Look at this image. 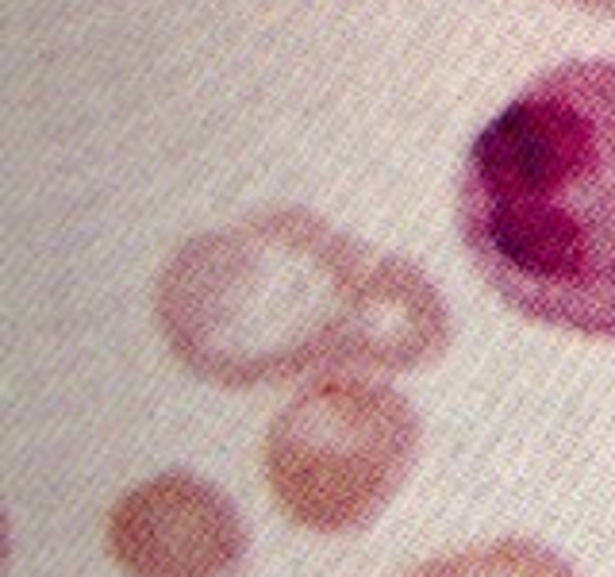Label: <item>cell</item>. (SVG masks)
Masks as SVG:
<instances>
[{
	"instance_id": "6da1fadb",
	"label": "cell",
	"mask_w": 615,
	"mask_h": 577,
	"mask_svg": "<svg viewBox=\"0 0 615 577\" xmlns=\"http://www.w3.org/2000/svg\"><path fill=\"white\" fill-rule=\"evenodd\" d=\"M173 358L227 389L320 370H416L450 343L443 293L416 262L304 208H277L177 247L158 277Z\"/></svg>"
},
{
	"instance_id": "8992f818",
	"label": "cell",
	"mask_w": 615,
	"mask_h": 577,
	"mask_svg": "<svg viewBox=\"0 0 615 577\" xmlns=\"http://www.w3.org/2000/svg\"><path fill=\"white\" fill-rule=\"evenodd\" d=\"M573 4H581V8H596V12H608V16H615V0H573Z\"/></svg>"
},
{
	"instance_id": "3957f363",
	"label": "cell",
	"mask_w": 615,
	"mask_h": 577,
	"mask_svg": "<svg viewBox=\"0 0 615 577\" xmlns=\"http://www.w3.org/2000/svg\"><path fill=\"white\" fill-rule=\"evenodd\" d=\"M419 420L396 389L323 377L281 408L266 435V481L296 527L343 535L373 524L412 470Z\"/></svg>"
},
{
	"instance_id": "5b68a950",
	"label": "cell",
	"mask_w": 615,
	"mask_h": 577,
	"mask_svg": "<svg viewBox=\"0 0 615 577\" xmlns=\"http://www.w3.org/2000/svg\"><path fill=\"white\" fill-rule=\"evenodd\" d=\"M412 577H577L569 570L566 558L531 543V539H504V543H485L469 551L446 554L427 566H419Z\"/></svg>"
},
{
	"instance_id": "7a4b0ae2",
	"label": "cell",
	"mask_w": 615,
	"mask_h": 577,
	"mask_svg": "<svg viewBox=\"0 0 615 577\" xmlns=\"http://www.w3.org/2000/svg\"><path fill=\"white\" fill-rule=\"evenodd\" d=\"M458 231L519 316L615 339V58L546 70L477 131Z\"/></svg>"
},
{
	"instance_id": "277c9868",
	"label": "cell",
	"mask_w": 615,
	"mask_h": 577,
	"mask_svg": "<svg viewBox=\"0 0 615 577\" xmlns=\"http://www.w3.org/2000/svg\"><path fill=\"white\" fill-rule=\"evenodd\" d=\"M108 551L131 577H227L243 562L246 531L216 485L162 474L116 501Z\"/></svg>"
}]
</instances>
